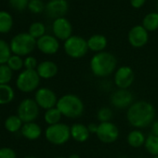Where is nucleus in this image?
Returning <instances> with one entry per match:
<instances>
[{
    "label": "nucleus",
    "instance_id": "nucleus-29",
    "mask_svg": "<svg viewBox=\"0 0 158 158\" xmlns=\"http://www.w3.org/2000/svg\"><path fill=\"white\" fill-rule=\"evenodd\" d=\"M28 33L34 37V38H40L43 35H45L46 33V27L44 25V23H39V22H35L33 23L30 27H29V31Z\"/></svg>",
    "mask_w": 158,
    "mask_h": 158
},
{
    "label": "nucleus",
    "instance_id": "nucleus-32",
    "mask_svg": "<svg viewBox=\"0 0 158 158\" xmlns=\"http://www.w3.org/2000/svg\"><path fill=\"white\" fill-rule=\"evenodd\" d=\"M7 64L12 71H19L23 68V66H24L23 60L21 58V56L15 55V54L10 58Z\"/></svg>",
    "mask_w": 158,
    "mask_h": 158
},
{
    "label": "nucleus",
    "instance_id": "nucleus-40",
    "mask_svg": "<svg viewBox=\"0 0 158 158\" xmlns=\"http://www.w3.org/2000/svg\"><path fill=\"white\" fill-rule=\"evenodd\" d=\"M67 158H81V157H80V155L77 154V153H72Z\"/></svg>",
    "mask_w": 158,
    "mask_h": 158
},
{
    "label": "nucleus",
    "instance_id": "nucleus-20",
    "mask_svg": "<svg viewBox=\"0 0 158 158\" xmlns=\"http://www.w3.org/2000/svg\"><path fill=\"white\" fill-rule=\"evenodd\" d=\"M21 131H22V135L25 139H30V140L37 139L42 135V128L35 122L24 123Z\"/></svg>",
    "mask_w": 158,
    "mask_h": 158
},
{
    "label": "nucleus",
    "instance_id": "nucleus-35",
    "mask_svg": "<svg viewBox=\"0 0 158 158\" xmlns=\"http://www.w3.org/2000/svg\"><path fill=\"white\" fill-rule=\"evenodd\" d=\"M23 64H24L25 69H27V70H36V68L38 66L36 59L32 56H28L23 60Z\"/></svg>",
    "mask_w": 158,
    "mask_h": 158
},
{
    "label": "nucleus",
    "instance_id": "nucleus-11",
    "mask_svg": "<svg viewBox=\"0 0 158 158\" xmlns=\"http://www.w3.org/2000/svg\"><path fill=\"white\" fill-rule=\"evenodd\" d=\"M134 102V95L129 89H115L110 96V103L113 107L120 110L128 109Z\"/></svg>",
    "mask_w": 158,
    "mask_h": 158
},
{
    "label": "nucleus",
    "instance_id": "nucleus-46",
    "mask_svg": "<svg viewBox=\"0 0 158 158\" xmlns=\"http://www.w3.org/2000/svg\"><path fill=\"white\" fill-rule=\"evenodd\" d=\"M156 6H157V10H158V0H157V5Z\"/></svg>",
    "mask_w": 158,
    "mask_h": 158
},
{
    "label": "nucleus",
    "instance_id": "nucleus-43",
    "mask_svg": "<svg viewBox=\"0 0 158 158\" xmlns=\"http://www.w3.org/2000/svg\"><path fill=\"white\" fill-rule=\"evenodd\" d=\"M55 158H67V157H64V156H57Z\"/></svg>",
    "mask_w": 158,
    "mask_h": 158
},
{
    "label": "nucleus",
    "instance_id": "nucleus-18",
    "mask_svg": "<svg viewBox=\"0 0 158 158\" xmlns=\"http://www.w3.org/2000/svg\"><path fill=\"white\" fill-rule=\"evenodd\" d=\"M58 65L52 60H44L38 63L36 72L40 78L43 79H51L58 73Z\"/></svg>",
    "mask_w": 158,
    "mask_h": 158
},
{
    "label": "nucleus",
    "instance_id": "nucleus-36",
    "mask_svg": "<svg viewBox=\"0 0 158 158\" xmlns=\"http://www.w3.org/2000/svg\"><path fill=\"white\" fill-rule=\"evenodd\" d=\"M0 158H17L15 152L9 147L0 149Z\"/></svg>",
    "mask_w": 158,
    "mask_h": 158
},
{
    "label": "nucleus",
    "instance_id": "nucleus-14",
    "mask_svg": "<svg viewBox=\"0 0 158 158\" xmlns=\"http://www.w3.org/2000/svg\"><path fill=\"white\" fill-rule=\"evenodd\" d=\"M52 31L56 38L65 41L72 36L73 26L66 18L62 17L54 20L52 24Z\"/></svg>",
    "mask_w": 158,
    "mask_h": 158
},
{
    "label": "nucleus",
    "instance_id": "nucleus-4",
    "mask_svg": "<svg viewBox=\"0 0 158 158\" xmlns=\"http://www.w3.org/2000/svg\"><path fill=\"white\" fill-rule=\"evenodd\" d=\"M45 137L47 140L53 145H63L71 139L70 127L61 122L48 126L45 130Z\"/></svg>",
    "mask_w": 158,
    "mask_h": 158
},
{
    "label": "nucleus",
    "instance_id": "nucleus-19",
    "mask_svg": "<svg viewBox=\"0 0 158 158\" xmlns=\"http://www.w3.org/2000/svg\"><path fill=\"white\" fill-rule=\"evenodd\" d=\"M87 42H88L89 49L95 53L104 51V49L106 48L107 44H108L107 38L103 35H100V34L91 35L87 40Z\"/></svg>",
    "mask_w": 158,
    "mask_h": 158
},
{
    "label": "nucleus",
    "instance_id": "nucleus-45",
    "mask_svg": "<svg viewBox=\"0 0 158 158\" xmlns=\"http://www.w3.org/2000/svg\"><path fill=\"white\" fill-rule=\"evenodd\" d=\"M138 158H146V157H142V156H139V157H138Z\"/></svg>",
    "mask_w": 158,
    "mask_h": 158
},
{
    "label": "nucleus",
    "instance_id": "nucleus-5",
    "mask_svg": "<svg viewBox=\"0 0 158 158\" xmlns=\"http://www.w3.org/2000/svg\"><path fill=\"white\" fill-rule=\"evenodd\" d=\"M11 51L18 56L30 54L36 46V40L29 33H20L10 41Z\"/></svg>",
    "mask_w": 158,
    "mask_h": 158
},
{
    "label": "nucleus",
    "instance_id": "nucleus-39",
    "mask_svg": "<svg viewBox=\"0 0 158 158\" xmlns=\"http://www.w3.org/2000/svg\"><path fill=\"white\" fill-rule=\"evenodd\" d=\"M98 126L99 124H96V123H90L88 125V128L90 132V134H95L97 133V130H98Z\"/></svg>",
    "mask_w": 158,
    "mask_h": 158
},
{
    "label": "nucleus",
    "instance_id": "nucleus-24",
    "mask_svg": "<svg viewBox=\"0 0 158 158\" xmlns=\"http://www.w3.org/2000/svg\"><path fill=\"white\" fill-rule=\"evenodd\" d=\"M61 117H62V114H60V112L59 111V109H58L57 107H54V108L46 110V112H45V114H44L45 122H46L48 126H51V125H55V124L60 123Z\"/></svg>",
    "mask_w": 158,
    "mask_h": 158
},
{
    "label": "nucleus",
    "instance_id": "nucleus-21",
    "mask_svg": "<svg viewBox=\"0 0 158 158\" xmlns=\"http://www.w3.org/2000/svg\"><path fill=\"white\" fill-rule=\"evenodd\" d=\"M146 136L141 129L134 128L127 136V142L132 148H140L144 146Z\"/></svg>",
    "mask_w": 158,
    "mask_h": 158
},
{
    "label": "nucleus",
    "instance_id": "nucleus-16",
    "mask_svg": "<svg viewBox=\"0 0 158 158\" xmlns=\"http://www.w3.org/2000/svg\"><path fill=\"white\" fill-rule=\"evenodd\" d=\"M69 5L66 0H50L46 5L47 14L53 19L62 18L68 11Z\"/></svg>",
    "mask_w": 158,
    "mask_h": 158
},
{
    "label": "nucleus",
    "instance_id": "nucleus-26",
    "mask_svg": "<svg viewBox=\"0 0 158 158\" xmlns=\"http://www.w3.org/2000/svg\"><path fill=\"white\" fill-rule=\"evenodd\" d=\"M14 99V91L10 85H0V105L8 104Z\"/></svg>",
    "mask_w": 158,
    "mask_h": 158
},
{
    "label": "nucleus",
    "instance_id": "nucleus-7",
    "mask_svg": "<svg viewBox=\"0 0 158 158\" xmlns=\"http://www.w3.org/2000/svg\"><path fill=\"white\" fill-rule=\"evenodd\" d=\"M40 76L38 75L36 70H27L23 71L16 81L17 88L24 92L30 93L35 90H37V88L40 84Z\"/></svg>",
    "mask_w": 158,
    "mask_h": 158
},
{
    "label": "nucleus",
    "instance_id": "nucleus-30",
    "mask_svg": "<svg viewBox=\"0 0 158 158\" xmlns=\"http://www.w3.org/2000/svg\"><path fill=\"white\" fill-rule=\"evenodd\" d=\"M12 79V70L8 64L0 65V85H8Z\"/></svg>",
    "mask_w": 158,
    "mask_h": 158
},
{
    "label": "nucleus",
    "instance_id": "nucleus-13",
    "mask_svg": "<svg viewBox=\"0 0 158 158\" xmlns=\"http://www.w3.org/2000/svg\"><path fill=\"white\" fill-rule=\"evenodd\" d=\"M149 32L142 25H135L133 26L127 35V40L129 44L135 48H139L144 47L149 40Z\"/></svg>",
    "mask_w": 158,
    "mask_h": 158
},
{
    "label": "nucleus",
    "instance_id": "nucleus-38",
    "mask_svg": "<svg viewBox=\"0 0 158 158\" xmlns=\"http://www.w3.org/2000/svg\"><path fill=\"white\" fill-rule=\"evenodd\" d=\"M151 133L158 137V119H155L151 125Z\"/></svg>",
    "mask_w": 158,
    "mask_h": 158
},
{
    "label": "nucleus",
    "instance_id": "nucleus-37",
    "mask_svg": "<svg viewBox=\"0 0 158 158\" xmlns=\"http://www.w3.org/2000/svg\"><path fill=\"white\" fill-rule=\"evenodd\" d=\"M146 0H130V4L134 9H139L145 4Z\"/></svg>",
    "mask_w": 158,
    "mask_h": 158
},
{
    "label": "nucleus",
    "instance_id": "nucleus-22",
    "mask_svg": "<svg viewBox=\"0 0 158 158\" xmlns=\"http://www.w3.org/2000/svg\"><path fill=\"white\" fill-rule=\"evenodd\" d=\"M142 26L148 32H154L158 29V12H151L142 20Z\"/></svg>",
    "mask_w": 158,
    "mask_h": 158
},
{
    "label": "nucleus",
    "instance_id": "nucleus-23",
    "mask_svg": "<svg viewBox=\"0 0 158 158\" xmlns=\"http://www.w3.org/2000/svg\"><path fill=\"white\" fill-rule=\"evenodd\" d=\"M144 148L149 154L152 156H158V137L152 133L146 136Z\"/></svg>",
    "mask_w": 158,
    "mask_h": 158
},
{
    "label": "nucleus",
    "instance_id": "nucleus-28",
    "mask_svg": "<svg viewBox=\"0 0 158 158\" xmlns=\"http://www.w3.org/2000/svg\"><path fill=\"white\" fill-rule=\"evenodd\" d=\"M11 57L10 46L3 39H0V65L6 64Z\"/></svg>",
    "mask_w": 158,
    "mask_h": 158
},
{
    "label": "nucleus",
    "instance_id": "nucleus-25",
    "mask_svg": "<svg viewBox=\"0 0 158 158\" xmlns=\"http://www.w3.org/2000/svg\"><path fill=\"white\" fill-rule=\"evenodd\" d=\"M13 24V19L10 13L0 10V33H8Z\"/></svg>",
    "mask_w": 158,
    "mask_h": 158
},
{
    "label": "nucleus",
    "instance_id": "nucleus-2",
    "mask_svg": "<svg viewBox=\"0 0 158 158\" xmlns=\"http://www.w3.org/2000/svg\"><path fill=\"white\" fill-rule=\"evenodd\" d=\"M89 68L94 76L104 79L114 73L117 69V60L113 53L104 50L92 56Z\"/></svg>",
    "mask_w": 158,
    "mask_h": 158
},
{
    "label": "nucleus",
    "instance_id": "nucleus-1",
    "mask_svg": "<svg viewBox=\"0 0 158 158\" xmlns=\"http://www.w3.org/2000/svg\"><path fill=\"white\" fill-rule=\"evenodd\" d=\"M156 110L152 103L147 101L134 102L127 110V120L131 127L138 129H144L155 120Z\"/></svg>",
    "mask_w": 158,
    "mask_h": 158
},
{
    "label": "nucleus",
    "instance_id": "nucleus-8",
    "mask_svg": "<svg viewBox=\"0 0 158 158\" xmlns=\"http://www.w3.org/2000/svg\"><path fill=\"white\" fill-rule=\"evenodd\" d=\"M135 81V73L130 66L117 67L114 73V83L119 89H128Z\"/></svg>",
    "mask_w": 158,
    "mask_h": 158
},
{
    "label": "nucleus",
    "instance_id": "nucleus-6",
    "mask_svg": "<svg viewBox=\"0 0 158 158\" xmlns=\"http://www.w3.org/2000/svg\"><path fill=\"white\" fill-rule=\"evenodd\" d=\"M63 49L66 55L72 59H81L85 57L89 50L87 40L79 35H72L65 40Z\"/></svg>",
    "mask_w": 158,
    "mask_h": 158
},
{
    "label": "nucleus",
    "instance_id": "nucleus-34",
    "mask_svg": "<svg viewBox=\"0 0 158 158\" xmlns=\"http://www.w3.org/2000/svg\"><path fill=\"white\" fill-rule=\"evenodd\" d=\"M29 1H30V0H10V4L15 10H23L26 7H28Z\"/></svg>",
    "mask_w": 158,
    "mask_h": 158
},
{
    "label": "nucleus",
    "instance_id": "nucleus-17",
    "mask_svg": "<svg viewBox=\"0 0 158 158\" xmlns=\"http://www.w3.org/2000/svg\"><path fill=\"white\" fill-rule=\"evenodd\" d=\"M70 132H71V138L78 143L86 142L90 137V132L88 128V126L82 123L73 124L70 127Z\"/></svg>",
    "mask_w": 158,
    "mask_h": 158
},
{
    "label": "nucleus",
    "instance_id": "nucleus-3",
    "mask_svg": "<svg viewBox=\"0 0 158 158\" xmlns=\"http://www.w3.org/2000/svg\"><path fill=\"white\" fill-rule=\"evenodd\" d=\"M56 107L59 109L62 116L70 119L81 117L85 112V104L82 99L72 93L64 94L59 98Z\"/></svg>",
    "mask_w": 158,
    "mask_h": 158
},
{
    "label": "nucleus",
    "instance_id": "nucleus-27",
    "mask_svg": "<svg viewBox=\"0 0 158 158\" xmlns=\"http://www.w3.org/2000/svg\"><path fill=\"white\" fill-rule=\"evenodd\" d=\"M5 127L11 133L17 132L23 127V121L18 115H10L6 119Z\"/></svg>",
    "mask_w": 158,
    "mask_h": 158
},
{
    "label": "nucleus",
    "instance_id": "nucleus-10",
    "mask_svg": "<svg viewBox=\"0 0 158 158\" xmlns=\"http://www.w3.org/2000/svg\"><path fill=\"white\" fill-rule=\"evenodd\" d=\"M39 108L35 100L25 99L18 107V116L23 123L35 122L39 115Z\"/></svg>",
    "mask_w": 158,
    "mask_h": 158
},
{
    "label": "nucleus",
    "instance_id": "nucleus-44",
    "mask_svg": "<svg viewBox=\"0 0 158 158\" xmlns=\"http://www.w3.org/2000/svg\"><path fill=\"white\" fill-rule=\"evenodd\" d=\"M152 158H158V156H152Z\"/></svg>",
    "mask_w": 158,
    "mask_h": 158
},
{
    "label": "nucleus",
    "instance_id": "nucleus-42",
    "mask_svg": "<svg viewBox=\"0 0 158 158\" xmlns=\"http://www.w3.org/2000/svg\"><path fill=\"white\" fill-rule=\"evenodd\" d=\"M117 158H128V157H127V156H119V157H117Z\"/></svg>",
    "mask_w": 158,
    "mask_h": 158
},
{
    "label": "nucleus",
    "instance_id": "nucleus-9",
    "mask_svg": "<svg viewBox=\"0 0 158 158\" xmlns=\"http://www.w3.org/2000/svg\"><path fill=\"white\" fill-rule=\"evenodd\" d=\"M119 134L120 131L118 127L111 121L100 123L96 136L101 142L104 144H112L118 139Z\"/></svg>",
    "mask_w": 158,
    "mask_h": 158
},
{
    "label": "nucleus",
    "instance_id": "nucleus-31",
    "mask_svg": "<svg viewBox=\"0 0 158 158\" xmlns=\"http://www.w3.org/2000/svg\"><path fill=\"white\" fill-rule=\"evenodd\" d=\"M114 117V112L110 107L103 106L100 108L97 112V119L100 123L104 122H111V120Z\"/></svg>",
    "mask_w": 158,
    "mask_h": 158
},
{
    "label": "nucleus",
    "instance_id": "nucleus-12",
    "mask_svg": "<svg viewBox=\"0 0 158 158\" xmlns=\"http://www.w3.org/2000/svg\"><path fill=\"white\" fill-rule=\"evenodd\" d=\"M58 100L59 98L57 97L56 93L48 88H40L35 91V102L40 108L44 110L56 107Z\"/></svg>",
    "mask_w": 158,
    "mask_h": 158
},
{
    "label": "nucleus",
    "instance_id": "nucleus-15",
    "mask_svg": "<svg viewBox=\"0 0 158 158\" xmlns=\"http://www.w3.org/2000/svg\"><path fill=\"white\" fill-rule=\"evenodd\" d=\"M36 47L42 53L53 55L56 54L60 49V42L59 39L54 35H45L36 40Z\"/></svg>",
    "mask_w": 158,
    "mask_h": 158
},
{
    "label": "nucleus",
    "instance_id": "nucleus-41",
    "mask_svg": "<svg viewBox=\"0 0 158 158\" xmlns=\"http://www.w3.org/2000/svg\"><path fill=\"white\" fill-rule=\"evenodd\" d=\"M24 158H38V157H36V156H32V155H30V156H25Z\"/></svg>",
    "mask_w": 158,
    "mask_h": 158
},
{
    "label": "nucleus",
    "instance_id": "nucleus-33",
    "mask_svg": "<svg viewBox=\"0 0 158 158\" xmlns=\"http://www.w3.org/2000/svg\"><path fill=\"white\" fill-rule=\"evenodd\" d=\"M46 6L42 0H30L28 3V9L33 13H40L45 10Z\"/></svg>",
    "mask_w": 158,
    "mask_h": 158
}]
</instances>
